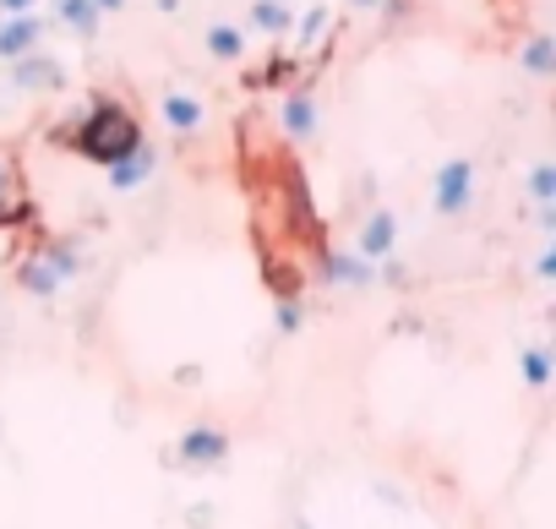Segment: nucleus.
<instances>
[{"mask_svg":"<svg viewBox=\"0 0 556 529\" xmlns=\"http://www.w3.org/2000/svg\"><path fill=\"white\" fill-rule=\"evenodd\" d=\"M77 153L83 159H93V164H110L115 153H126V148H137L142 142V126H137V115L126 110V104H115V99H99L83 121H77Z\"/></svg>","mask_w":556,"mask_h":529,"instance_id":"obj_1","label":"nucleus"},{"mask_svg":"<svg viewBox=\"0 0 556 529\" xmlns=\"http://www.w3.org/2000/svg\"><path fill=\"white\" fill-rule=\"evenodd\" d=\"M475 186H480V164L475 159H447L431 180V207L442 218H464L469 202H475Z\"/></svg>","mask_w":556,"mask_h":529,"instance_id":"obj_2","label":"nucleus"},{"mask_svg":"<svg viewBox=\"0 0 556 529\" xmlns=\"http://www.w3.org/2000/svg\"><path fill=\"white\" fill-rule=\"evenodd\" d=\"M7 66H12V83H7V88H17V93H61V88H66V66H61L50 50L17 55V61H7Z\"/></svg>","mask_w":556,"mask_h":529,"instance_id":"obj_3","label":"nucleus"},{"mask_svg":"<svg viewBox=\"0 0 556 529\" xmlns=\"http://www.w3.org/2000/svg\"><path fill=\"white\" fill-rule=\"evenodd\" d=\"M224 458H229V437L218 426H191L169 453V464H180V469H218Z\"/></svg>","mask_w":556,"mask_h":529,"instance_id":"obj_4","label":"nucleus"},{"mask_svg":"<svg viewBox=\"0 0 556 529\" xmlns=\"http://www.w3.org/2000/svg\"><path fill=\"white\" fill-rule=\"evenodd\" d=\"M45 39H50V17H39V12H12V17H0V61L34 55V50H45Z\"/></svg>","mask_w":556,"mask_h":529,"instance_id":"obj_5","label":"nucleus"},{"mask_svg":"<svg viewBox=\"0 0 556 529\" xmlns=\"http://www.w3.org/2000/svg\"><path fill=\"white\" fill-rule=\"evenodd\" d=\"M153 169H159V153H153V142L142 137L137 148H126V153H115V159L104 164V180H110V191H142V186L153 180Z\"/></svg>","mask_w":556,"mask_h":529,"instance_id":"obj_6","label":"nucleus"},{"mask_svg":"<svg viewBox=\"0 0 556 529\" xmlns=\"http://www.w3.org/2000/svg\"><path fill=\"white\" fill-rule=\"evenodd\" d=\"M317 126H323V115H317V93L312 88H290L285 99H278V131H285L290 142H312Z\"/></svg>","mask_w":556,"mask_h":529,"instance_id":"obj_7","label":"nucleus"},{"mask_svg":"<svg viewBox=\"0 0 556 529\" xmlns=\"http://www.w3.org/2000/svg\"><path fill=\"white\" fill-rule=\"evenodd\" d=\"M159 115H164V126H169L175 137H202V131H207V104H202L197 93H186V88H164Z\"/></svg>","mask_w":556,"mask_h":529,"instance_id":"obj_8","label":"nucleus"},{"mask_svg":"<svg viewBox=\"0 0 556 529\" xmlns=\"http://www.w3.org/2000/svg\"><path fill=\"white\" fill-rule=\"evenodd\" d=\"M50 23L66 28V34H77L83 45H93L99 28H104V12L93 7V0H50Z\"/></svg>","mask_w":556,"mask_h":529,"instance_id":"obj_9","label":"nucleus"},{"mask_svg":"<svg viewBox=\"0 0 556 529\" xmlns=\"http://www.w3.org/2000/svg\"><path fill=\"white\" fill-rule=\"evenodd\" d=\"M393 245H399V213H388V207H377V213H366V224H361V256L366 262H382V256H393Z\"/></svg>","mask_w":556,"mask_h":529,"instance_id":"obj_10","label":"nucleus"},{"mask_svg":"<svg viewBox=\"0 0 556 529\" xmlns=\"http://www.w3.org/2000/svg\"><path fill=\"white\" fill-rule=\"evenodd\" d=\"M323 279H328L333 290H371V285H377V262H366L361 251H355V256H328V262H323Z\"/></svg>","mask_w":556,"mask_h":529,"instance_id":"obj_11","label":"nucleus"},{"mask_svg":"<svg viewBox=\"0 0 556 529\" xmlns=\"http://www.w3.org/2000/svg\"><path fill=\"white\" fill-rule=\"evenodd\" d=\"M17 285H23L28 295H45V301L66 290V285H61V274L50 268V256H45V251H28V256L17 262Z\"/></svg>","mask_w":556,"mask_h":529,"instance_id":"obj_12","label":"nucleus"},{"mask_svg":"<svg viewBox=\"0 0 556 529\" xmlns=\"http://www.w3.org/2000/svg\"><path fill=\"white\" fill-rule=\"evenodd\" d=\"M518 66H523L534 83H551V77H556V39H551V34H529L523 50H518Z\"/></svg>","mask_w":556,"mask_h":529,"instance_id":"obj_13","label":"nucleus"},{"mask_svg":"<svg viewBox=\"0 0 556 529\" xmlns=\"http://www.w3.org/2000/svg\"><path fill=\"white\" fill-rule=\"evenodd\" d=\"M251 28L267 39H285L295 28V7L290 0H251Z\"/></svg>","mask_w":556,"mask_h":529,"instance_id":"obj_14","label":"nucleus"},{"mask_svg":"<svg viewBox=\"0 0 556 529\" xmlns=\"http://www.w3.org/2000/svg\"><path fill=\"white\" fill-rule=\"evenodd\" d=\"M245 50H251V45H245V28H240V23H213V28H207V55H213V61L235 66V61H245Z\"/></svg>","mask_w":556,"mask_h":529,"instance_id":"obj_15","label":"nucleus"},{"mask_svg":"<svg viewBox=\"0 0 556 529\" xmlns=\"http://www.w3.org/2000/svg\"><path fill=\"white\" fill-rule=\"evenodd\" d=\"M518 371H523V388H529V393H545V388H551V371H556L551 344H529V350L518 355Z\"/></svg>","mask_w":556,"mask_h":529,"instance_id":"obj_16","label":"nucleus"},{"mask_svg":"<svg viewBox=\"0 0 556 529\" xmlns=\"http://www.w3.org/2000/svg\"><path fill=\"white\" fill-rule=\"evenodd\" d=\"M45 256H50V268L61 274V285H77V279L88 274V262H83L77 240H50V245H45Z\"/></svg>","mask_w":556,"mask_h":529,"instance_id":"obj_17","label":"nucleus"},{"mask_svg":"<svg viewBox=\"0 0 556 529\" xmlns=\"http://www.w3.org/2000/svg\"><path fill=\"white\" fill-rule=\"evenodd\" d=\"M17 213H23V197H17V164H12L7 148H0V229L17 224Z\"/></svg>","mask_w":556,"mask_h":529,"instance_id":"obj_18","label":"nucleus"},{"mask_svg":"<svg viewBox=\"0 0 556 529\" xmlns=\"http://www.w3.org/2000/svg\"><path fill=\"white\" fill-rule=\"evenodd\" d=\"M328 23H333V12H328V7H306V17L290 28V34H295V50H312V45L328 34Z\"/></svg>","mask_w":556,"mask_h":529,"instance_id":"obj_19","label":"nucleus"},{"mask_svg":"<svg viewBox=\"0 0 556 529\" xmlns=\"http://www.w3.org/2000/svg\"><path fill=\"white\" fill-rule=\"evenodd\" d=\"M529 197H534V202H556V164H551V159H540V164L529 169Z\"/></svg>","mask_w":556,"mask_h":529,"instance_id":"obj_20","label":"nucleus"},{"mask_svg":"<svg viewBox=\"0 0 556 529\" xmlns=\"http://www.w3.org/2000/svg\"><path fill=\"white\" fill-rule=\"evenodd\" d=\"M273 323H278V333L290 339V333H301V328H306V306H301V301H278Z\"/></svg>","mask_w":556,"mask_h":529,"instance_id":"obj_21","label":"nucleus"},{"mask_svg":"<svg viewBox=\"0 0 556 529\" xmlns=\"http://www.w3.org/2000/svg\"><path fill=\"white\" fill-rule=\"evenodd\" d=\"M534 279H540V285H551V279H556V245H551V240H545V245H540V256H534Z\"/></svg>","mask_w":556,"mask_h":529,"instance_id":"obj_22","label":"nucleus"},{"mask_svg":"<svg viewBox=\"0 0 556 529\" xmlns=\"http://www.w3.org/2000/svg\"><path fill=\"white\" fill-rule=\"evenodd\" d=\"M534 229L551 240L556 235V202H534Z\"/></svg>","mask_w":556,"mask_h":529,"instance_id":"obj_23","label":"nucleus"},{"mask_svg":"<svg viewBox=\"0 0 556 529\" xmlns=\"http://www.w3.org/2000/svg\"><path fill=\"white\" fill-rule=\"evenodd\" d=\"M12 12H39V0H0V17H12Z\"/></svg>","mask_w":556,"mask_h":529,"instance_id":"obj_24","label":"nucleus"},{"mask_svg":"<svg viewBox=\"0 0 556 529\" xmlns=\"http://www.w3.org/2000/svg\"><path fill=\"white\" fill-rule=\"evenodd\" d=\"M93 7H99L104 17H121V12H126V0H93Z\"/></svg>","mask_w":556,"mask_h":529,"instance_id":"obj_25","label":"nucleus"},{"mask_svg":"<svg viewBox=\"0 0 556 529\" xmlns=\"http://www.w3.org/2000/svg\"><path fill=\"white\" fill-rule=\"evenodd\" d=\"M153 7H159V17H175V12H180V0H153Z\"/></svg>","mask_w":556,"mask_h":529,"instance_id":"obj_26","label":"nucleus"},{"mask_svg":"<svg viewBox=\"0 0 556 529\" xmlns=\"http://www.w3.org/2000/svg\"><path fill=\"white\" fill-rule=\"evenodd\" d=\"M350 7H355V12H377V7H382V0H350Z\"/></svg>","mask_w":556,"mask_h":529,"instance_id":"obj_27","label":"nucleus"},{"mask_svg":"<svg viewBox=\"0 0 556 529\" xmlns=\"http://www.w3.org/2000/svg\"><path fill=\"white\" fill-rule=\"evenodd\" d=\"M0 262H7V235H0Z\"/></svg>","mask_w":556,"mask_h":529,"instance_id":"obj_28","label":"nucleus"},{"mask_svg":"<svg viewBox=\"0 0 556 529\" xmlns=\"http://www.w3.org/2000/svg\"><path fill=\"white\" fill-rule=\"evenodd\" d=\"M290 7H295V0H290Z\"/></svg>","mask_w":556,"mask_h":529,"instance_id":"obj_29","label":"nucleus"},{"mask_svg":"<svg viewBox=\"0 0 556 529\" xmlns=\"http://www.w3.org/2000/svg\"><path fill=\"white\" fill-rule=\"evenodd\" d=\"M0 431H7V426H0Z\"/></svg>","mask_w":556,"mask_h":529,"instance_id":"obj_30","label":"nucleus"}]
</instances>
